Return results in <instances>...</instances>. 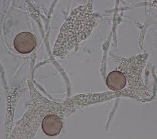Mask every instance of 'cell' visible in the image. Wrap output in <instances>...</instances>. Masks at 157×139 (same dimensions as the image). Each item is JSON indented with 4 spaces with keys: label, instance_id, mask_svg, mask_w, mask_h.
I'll return each instance as SVG.
<instances>
[{
    "label": "cell",
    "instance_id": "obj_1",
    "mask_svg": "<svg viewBox=\"0 0 157 139\" xmlns=\"http://www.w3.org/2000/svg\"><path fill=\"white\" fill-rule=\"evenodd\" d=\"M98 19L90 3L75 9L61 28L54 48V55L64 56L77 47L82 40L90 35L98 24Z\"/></svg>",
    "mask_w": 157,
    "mask_h": 139
},
{
    "label": "cell",
    "instance_id": "obj_2",
    "mask_svg": "<svg viewBox=\"0 0 157 139\" xmlns=\"http://www.w3.org/2000/svg\"><path fill=\"white\" fill-rule=\"evenodd\" d=\"M36 46L35 37L30 32H21L14 40V47L17 52L22 54H29L35 48Z\"/></svg>",
    "mask_w": 157,
    "mask_h": 139
},
{
    "label": "cell",
    "instance_id": "obj_3",
    "mask_svg": "<svg viewBox=\"0 0 157 139\" xmlns=\"http://www.w3.org/2000/svg\"><path fill=\"white\" fill-rule=\"evenodd\" d=\"M61 118L56 115H48L42 121L41 127L44 133L48 136H56L59 135L63 128Z\"/></svg>",
    "mask_w": 157,
    "mask_h": 139
},
{
    "label": "cell",
    "instance_id": "obj_4",
    "mask_svg": "<svg viewBox=\"0 0 157 139\" xmlns=\"http://www.w3.org/2000/svg\"><path fill=\"white\" fill-rule=\"evenodd\" d=\"M106 83L109 89L113 91L121 90L126 85V78L121 71H114L108 75Z\"/></svg>",
    "mask_w": 157,
    "mask_h": 139
}]
</instances>
